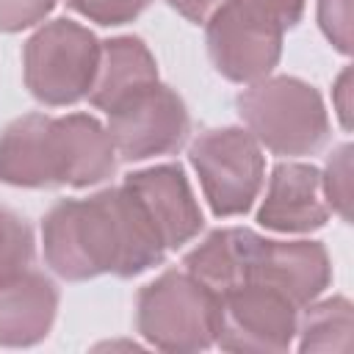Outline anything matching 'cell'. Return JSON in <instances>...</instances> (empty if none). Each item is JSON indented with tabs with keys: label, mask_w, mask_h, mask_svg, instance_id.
Wrapping results in <instances>:
<instances>
[{
	"label": "cell",
	"mask_w": 354,
	"mask_h": 354,
	"mask_svg": "<svg viewBox=\"0 0 354 354\" xmlns=\"http://www.w3.org/2000/svg\"><path fill=\"white\" fill-rule=\"evenodd\" d=\"M41 246L50 271L66 282L100 274L130 279L166 257L158 230L124 185L55 202L41 221Z\"/></svg>",
	"instance_id": "cell-1"
},
{
	"label": "cell",
	"mask_w": 354,
	"mask_h": 354,
	"mask_svg": "<svg viewBox=\"0 0 354 354\" xmlns=\"http://www.w3.org/2000/svg\"><path fill=\"white\" fill-rule=\"evenodd\" d=\"M116 171V149L91 113H28L0 133V183L14 188H88Z\"/></svg>",
	"instance_id": "cell-2"
},
{
	"label": "cell",
	"mask_w": 354,
	"mask_h": 354,
	"mask_svg": "<svg viewBox=\"0 0 354 354\" xmlns=\"http://www.w3.org/2000/svg\"><path fill=\"white\" fill-rule=\"evenodd\" d=\"M235 108L254 141L274 155H313L329 138L324 100L301 77H260L235 97Z\"/></svg>",
	"instance_id": "cell-3"
},
{
	"label": "cell",
	"mask_w": 354,
	"mask_h": 354,
	"mask_svg": "<svg viewBox=\"0 0 354 354\" xmlns=\"http://www.w3.org/2000/svg\"><path fill=\"white\" fill-rule=\"evenodd\" d=\"M218 293L188 271H163L138 290L136 329L160 351H205L216 346Z\"/></svg>",
	"instance_id": "cell-4"
},
{
	"label": "cell",
	"mask_w": 354,
	"mask_h": 354,
	"mask_svg": "<svg viewBox=\"0 0 354 354\" xmlns=\"http://www.w3.org/2000/svg\"><path fill=\"white\" fill-rule=\"evenodd\" d=\"M102 41L66 17L44 22L22 47L25 86L41 105L64 108L88 97Z\"/></svg>",
	"instance_id": "cell-5"
},
{
	"label": "cell",
	"mask_w": 354,
	"mask_h": 354,
	"mask_svg": "<svg viewBox=\"0 0 354 354\" xmlns=\"http://www.w3.org/2000/svg\"><path fill=\"white\" fill-rule=\"evenodd\" d=\"M188 160L199 177L202 194L218 218L252 210L263 177L266 158L254 136L243 127H213L199 133L188 147Z\"/></svg>",
	"instance_id": "cell-6"
},
{
	"label": "cell",
	"mask_w": 354,
	"mask_h": 354,
	"mask_svg": "<svg viewBox=\"0 0 354 354\" xmlns=\"http://www.w3.org/2000/svg\"><path fill=\"white\" fill-rule=\"evenodd\" d=\"M285 28L249 0H227L207 22V55L218 75L232 83L268 77L282 55Z\"/></svg>",
	"instance_id": "cell-7"
},
{
	"label": "cell",
	"mask_w": 354,
	"mask_h": 354,
	"mask_svg": "<svg viewBox=\"0 0 354 354\" xmlns=\"http://www.w3.org/2000/svg\"><path fill=\"white\" fill-rule=\"evenodd\" d=\"M105 130L116 158L136 163L177 152L188 141L191 116L183 97L171 86L155 80L108 111Z\"/></svg>",
	"instance_id": "cell-8"
},
{
	"label": "cell",
	"mask_w": 354,
	"mask_h": 354,
	"mask_svg": "<svg viewBox=\"0 0 354 354\" xmlns=\"http://www.w3.org/2000/svg\"><path fill=\"white\" fill-rule=\"evenodd\" d=\"M299 307L271 285L243 282L218 296L216 346L241 354H279L293 346Z\"/></svg>",
	"instance_id": "cell-9"
},
{
	"label": "cell",
	"mask_w": 354,
	"mask_h": 354,
	"mask_svg": "<svg viewBox=\"0 0 354 354\" xmlns=\"http://www.w3.org/2000/svg\"><path fill=\"white\" fill-rule=\"evenodd\" d=\"M122 185L133 191V196L141 202L166 252L185 246L205 227L199 202L180 163H160V166L130 171L122 180Z\"/></svg>",
	"instance_id": "cell-10"
},
{
	"label": "cell",
	"mask_w": 354,
	"mask_h": 354,
	"mask_svg": "<svg viewBox=\"0 0 354 354\" xmlns=\"http://www.w3.org/2000/svg\"><path fill=\"white\" fill-rule=\"evenodd\" d=\"M249 282H263L285 293L296 307L315 301L332 282V263L321 241L260 238Z\"/></svg>",
	"instance_id": "cell-11"
},
{
	"label": "cell",
	"mask_w": 354,
	"mask_h": 354,
	"mask_svg": "<svg viewBox=\"0 0 354 354\" xmlns=\"http://www.w3.org/2000/svg\"><path fill=\"white\" fill-rule=\"evenodd\" d=\"M257 221L274 232H313L329 221L321 171L313 163L282 160L271 169Z\"/></svg>",
	"instance_id": "cell-12"
},
{
	"label": "cell",
	"mask_w": 354,
	"mask_h": 354,
	"mask_svg": "<svg viewBox=\"0 0 354 354\" xmlns=\"http://www.w3.org/2000/svg\"><path fill=\"white\" fill-rule=\"evenodd\" d=\"M58 313V288L39 271L0 285V346L28 348L41 343Z\"/></svg>",
	"instance_id": "cell-13"
},
{
	"label": "cell",
	"mask_w": 354,
	"mask_h": 354,
	"mask_svg": "<svg viewBox=\"0 0 354 354\" xmlns=\"http://www.w3.org/2000/svg\"><path fill=\"white\" fill-rule=\"evenodd\" d=\"M263 235L246 227H221L207 232L202 243H196L183 266L191 277H196L202 285H207L213 293H227L243 282H249L254 252Z\"/></svg>",
	"instance_id": "cell-14"
},
{
	"label": "cell",
	"mask_w": 354,
	"mask_h": 354,
	"mask_svg": "<svg viewBox=\"0 0 354 354\" xmlns=\"http://www.w3.org/2000/svg\"><path fill=\"white\" fill-rule=\"evenodd\" d=\"M158 80V64L138 36H113L100 47V66L88 102L100 111H113L130 94Z\"/></svg>",
	"instance_id": "cell-15"
},
{
	"label": "cell",
	"mask_w": 354,
	"mask_h": 354,
	"mask_svg": "<svg viewBox=\"0 0 354 354\" xmlns=\"http://www.w3.org/2000/svg\"><path fill=\"white\" fill-rule=\"evenodd\" d=\"M304 315L296 326L299 351H351V301L346 296H332L324 301L304 304Z\"/></svg>",
	"instance_id": "cell-16"
},
{
	"label": "cell",
	"mask_w": 354,
	"mask_h": 354,
	"mask_svg": "<svg viewBox=\"0 0 354 354\" xmlns=\"http://www.w3.org/2000/svg\"><path fill=\"white\" fill-rule=\"evenodd\" d=\"M33 257L36 241L30 224L19 213L0 207V285L30 271Z\"/></svg>",
	"instance_id": "cell-17"
},
{
	"label": "cell",
	"mask_w": 354,
	"mask_h": 354,
	"mask_svg": "<svg viewBox=\"0 0 354 354\" xmlns=\"http://www.w3.org/2000/svg\"><path fill=\"white\" fill-rule=\"evenodd\" d=\"M351 144H340L329 158L326 169L321 171V188L329 210H335L343 221L351 218L348 205H351Z\"/></svg>",
	"instance_id": "cell-18"
},
{
	"label": "cell",
	"mask_w": 354,
	"mask_h": 354,
	"mask_svg": "<svg viewBox=\"0 0 354 354\" xmlns=\"http://www.w3.org/2000/svg\"><path fill=\"white\" fill-rule=\"evenodd\" d=\"M72 11H77L80 17L97 22V25H127L136 17H141L147 11V6L152 0H64Z\"/></svg>",
	"instance_id": "cell-19"
},
{
	"label": "cell",
	"mask_w": 354,
	"mask_h": 354,
	"mask_svg": "<svg viewBox=\"0 0 354 354\" xmlns=\"http://www.w3.org/2000/svg\"><path fill=\"white\" fill-rule=\"evenodd\" d=\"M351 19H354V0H318V25L329 44L348 55L351 53Z\"/></svg>",
	"instance_id": "cell-20"
},
{
	"label": "cell",
	"mask_w": 354,
	"mask_h": 354,
	"mask_svg": "<svg viewBox=\"0 0 354 354\" xmlns=\"http://www.w3.org/2000/svg\"><path fill=\"white\" fill-rule=\"evenodd\" d=\"M58 0H0V30L17 33L30 25H39Z\"/></svg>",
	"instance_id": "cell-21"
},
{
	"label": "cell",
	"mask_w": 354,
	"mask_h": 354,
	"mask_svg": "<svg viewBox=\"0 0 354 354\" xmlns=\"http://www.w3.org/2000/svg\"><path fill=\"white\" fill-rule=\"evenodd\" d=\"M249 3H254V6L263 8L268 17H274L285 30H290V28L301 19L304 6H307V0H249Z\"/></svg>",
	"instance_id": "cell-22"
},
{
	"label": "cell",
	"mask_w": 354,
	"mask_h": 354,
	"mask_svg": "<svg viewBox=\"0 0 354 354\" xmlns=\"http://www.w3.org/2000/svg\"><path fill=\"white\" fill-rule=\"evenodd\" d=\"M180 17H185L188 22H196V25H205L227 0H166Z\"/></svg>",
	"instance_id": "cell-23"
},
{
	"label": "cell",
	"mask_w": 354,
	"mask_h": 354,
	"mask_svg": "<svg viewBox=\"0 0 354 354\" xmlns=\"http://www.w3.org/2000/svg\"><path fill=\"white\" fill-rule=\"evenodd\" d=\"M332 100H335V108H337V116H340V124L348 130L351 127V69L346 66L332 88Z\"/></svg>",
	"instance_id": "cell-24"
}]
</instances>
